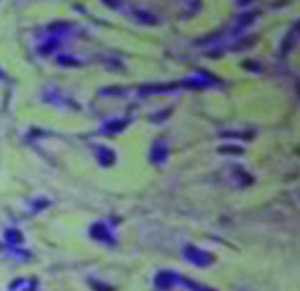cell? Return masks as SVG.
Listing matches in <instances>:
<instances>
[{
    "instance_id": "6da1fadb",
    "label": "cell",
    "mask_w": 300,
    "mask_h": 291,
    "mask_svg": "<svg viewBox=\"0 0 300 291\" xmlns=\"http://www.w3.org/2000/svg\"><path fill=\"white\" fill-rule=\"evenodd\" d=\"M188 258H189L191 261L199 263V265H205V263L212 261V258L206 256V254H203L201 250H189V252H188Z\"/></svg>"
}]
</instances>
